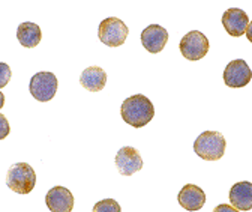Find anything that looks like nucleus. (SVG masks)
Here are the masks:
<instances>
[{"instance_id": "nucleus-5", "label": "nucleus", "mask_w": 252, "mask_h": 212, "mask_svg": "<svg viewBox=\"0 0 252 212\" xmlns=\"http://www.w3.org/2000/svg\"><path fill=\"white\" fill-rule=\"evenodd\" d=\"M179 48L185 59L191 60V62H197V60L203 59L209 53L210 44L207 36L201 34L200 30H191L182 38Z\"/></svg>"}, {"instance_id": "nucleus-3", "label": "nucleus", "mask_w": 252, "mask_h": 212, "mask_svg": "<svg viewBox=\"0 0 252 212\" xmlns=\"http://www.w3.org/2000/svg\"><path fill=\"white\" fill-rule=\"evenodd\" d=\"M6 185L18 194H29L36 185V173L30 164L17 163L9 167Z\"/></svg>"}, {"instance_id": "nucleus-11", "label": "nucleus", "mask_w": 252, "mask_h": 212, "mask_svg": "<svg viewBox=\"0 0 252 212\" xmlns=\"http://www.w3.org/2000/svg\"><path fill=\"white\" fill-rule=\"evenodd\" d=\"M45 203L51 212H71L74 209V196L65 187H53L45 196Z\"/></svg>"}, {"instance_id": "nucleus-8", "label": "nucleus", "mask_w": 252, "mask_h": 212, "mask_svg": "<svg viewBox=\"0 0 252 212\" xmlns=\"http://www.w3.org/2000/svg\"><path fill=\"white\" fill-rule=\"evenodd\" d=\"M252 72L246 60L243 59H236L225 67L224 71V81L228 87H245L246 84L251 83Z\"/></svg>"}, {"instance_id": "nucleus-1", "label": "nucleus", "mask_w": 252, "mask_h": 212, "mask_svg": "<svg viewBox=\"0 0 252 212\" xmlns=\"http://www.w3.org/2000/svg\"><path fill=\"white\" fill-rule=\"evenodd\" d=\"M120 114H122V119L128 125L134 128H143L153 119L155 107L147 97L137 94V95L126 98L122 103Z\"/></svg>"}, {"instance_id": "nucleus-17", "label": "nucleus", "mask_w": 252, "mask_h": 212, "mask_svg": "<svg viewBox=\"0 0 252 212\" xmlns=\"http://www.w3.org/2000/svg\"><path fill=\"white\" fill-rule=\"evenodd\" d=\"M11 68L5 62L0 64V87H5L11 80Z\"/></svg>"}, {"instance_id": "nucleus-18", "label": "nucleus", "mask_w": 252, "mask_h": 212, "mask_svg": "<svg viewBox=\"0 0 252 212\" xmlns=\"http://www.w3.org/2000/svg\"><path fill=\"white\" fill-rule=\"evenodd\" d=\"M8 134H9V124L5 114H0V139L5 140Z\"/></svg>"}, {"instance_id": "nucleus-15", "label": "nucleus", "mask_w": 252, "mask_h": 212, "mask_svg": "<svg viewBox=\"0 0 252 212\" xmlns=\"http://www.w3.org/2000/svg\"><path fill=\"white\" fill-rule=\"evenodd\" d=\"M17 39L18 42L26 48L38 47L42 39V30L38 24L24 21L17 29Z\"/></svg>"}, {"instance_id": "nucleus-16", "label": "nucleus", "mask_w": 252, "mask_h": 212, "mask_svg": "<svg viewBox=\"0 0 252 212\" xmlns=\"http://www.w3.org/2000/svg\"><path fill=\"white\" fill-rule=\"evenodd\" d=\"M94 212H120L122 208L114 199H104L93 206Z\"/></svg>"}, {"instance_id": "nucleus-14", "label": "nucleus", "mask_w": 252, "mask_h": 212, "mask_svg": "<svg viewBox=\"0 0 252 212\" xmlns=\"http://www.w3.org/2000/svg\"><path fill=\"white\" fill-rule=\"evenodd\" d=\"M80 84L89 92H99L107 84V72L101 67H89L81 72Z\"/></svg>"}, {"instance_id": "nucleus-19", "label": "nucleus", "mask_w": 252, "mask_h": 212, "mask_svg": "<svg viewBox=\"0 0 252 212\" xmlns=\"http://www.w3.org/2000/svg\"><path fill=\"white\" fill-rule=\"evenodd\" d=\"M215 211H216V212H218V211H233V212H234V211H237V209H236L234 206H218V208H215Z\"/></svg>"}, {"instance_id": "nucleus-2", "label": "nucleus", "mask_w": 252, "mask_h": 212, "mask_svg": "<svg viewBox=\"0 0 252 212\" xmlns=\"http://www.w3.org/2000/svg\"><path fill=\"white\" fill-rule=\"evenodd\" d=\"M225 137L218 131H204L194 141V152L206 161H218L225 154Z\"/></svg>"}, {"instance_id": "nucleus-7", "label": "nucleus", "mask_w": 252, "mask_h": 212, "mask_svg": "<svg viewBox=\"0 0 252 212\" xmlns=\"http://www.w3.org/2000/svg\"><path fill=\"white\" fill-rule=\"evenodd\" d=\"M116 167L120 175L132 176L143 169V158L140 152L132 146H123L116 155Z\"/></svg>"}, {"instance_id": "nucleus-10", "label": "nucleus", "mask_w": 252, "mask_h": 212, "mask_svg": "<svg viewBox=\"0 0 252 212\" xmlns=\"http://www.w3.org/2000/svg\"><path fill=\"white\" fill-rule=\"evenodd\" d=\"M222 26L230 36L239 38L246 34L249 27V17L239 8H230L222 15Z\"/></svg>"}, {"instance_id": "nucleus-12", "label": "nucleus", "mask_w": 252, "mask_h": 212, "mask_svg": "<svg viewBox=\"0 0 252 212\" xmlns=\"http://www.w3.org/2000/svg\"><path fill=\"white\" fill-rule=\"evenodd\" d=\"M180 206L186 211H200L206 203V193L194 184H186L177 196Z\"/></svg>"}, {"instance_id": "nucleus-13", "label": "nucleus", "mask_w": 252, "mask_h": 212, "mask_svg": "<svg viewBox=\"0 0 252 212\" xmlns=\"http://www.w3.org/2000/svg\"><path fill=\"white\" fill-rule=\"evenodd\" d=\"M230 203L237 211L252 209V184L249 180L237 182L230 190Z\"/></svg>"}, {"instance_id": "nucleus-9", "label": "nucleus", "mask_w": 252, "mask_h": 212, "mask_svg": "<svg viewBox=\"0 0 252 212\" xmlns=\"http://www.w3.org/2000/svg\"><path fill=\"white\" fill-rule=\"evenodd\" d=\"M168 42L167 29L159 24H150L141 32V44L149 53H161Z\"/></svg>"}, {"instance_id": "nucleus-4", "label": "nucleus", "mask_w": 252, "mask_h": 212, "mask_svg": "<svg viewBox=\"0 0 252 212\" xmlns=\"http://www.w3.org/2000/svg\"><path fill=\"white\" fill-rule=\"evenodd\" d=\"M129 35V29L122 20L116 17H108L102 20L98 29V36L102 44L107 47H120L126 42V38Z\"/></svg>"}, {"instance_id": "nucleus-6", "label": "nucleus", "mask_w": 252, "mask_h": 212, "mask_svg": "<svg viewBox=\"0 0 252 212\" xmlns=\"http://www.w3.org/2000/svg\"><path fill=\"white\" fill-rule=\"evenodd\" d=\"M57 77L53 72L41 71L30 78L29 90L30 95L41 103H47L54 98L57 92Z\"/></svg>"}]
</instances>
